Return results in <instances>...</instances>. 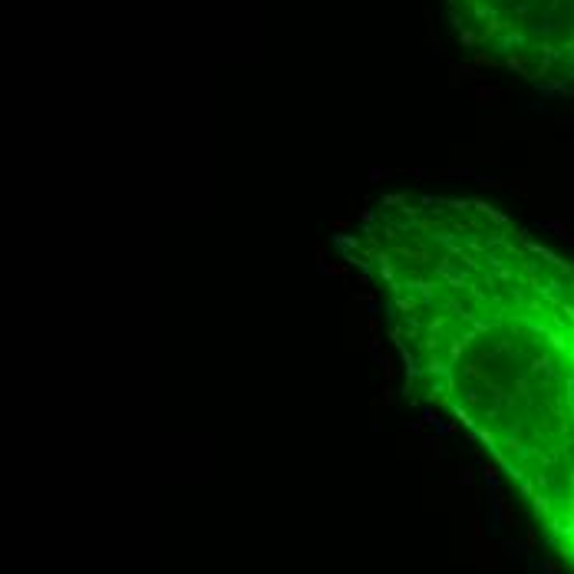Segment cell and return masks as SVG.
Masks as SVG:
<instances>
[{"label":"cell","instance_id":"1","mask_svg":"<svg viewBox=\"0 0 574 574\" xmlns=\"http://www.w3.org/2000/svg\"><path fill=\"white\" fill-rule=\"evenodd\" d=\"M409 390L446 409L574 571V261L475 198L390 195L343 241Z\"/></svg>","mask_w":574,"mask_h":574}]
</instances>
